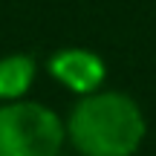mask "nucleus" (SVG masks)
<instances>
[{"mask_svg":"<svg viewBox=\"0 0 156 156\" xmlns=\"http://www.w3.org/2000/svg\"><path fill=\"white\" fill-rule=\"evenodd\" d=\"M46 69L58 84H64L67 90H73L78 95L98 90L101 81H104V61L95 52L78 49V46L55 52L49 58V64H46Z\"/></svg>","mask_w":156,"mask_h":156,"instance_id":"obj_3","label":"nucleus"},{"mask_svg":"<svg viewBox=\"0 0 156 156\" xmlns=\"http://www.w3.org/2000/svg\"><path fill=\"white\" fill-rule=\"evenodd\" d=\"M64 127L81 156H133L147 136V119L127 93L93 90L78 95Z\"/></svg>","mask_w":156,"mask_h":156,"instance_id":"obj_1","label":"nucleus"},{"mask_svg":"<svg viewBox=\"0 0 156 156\" xmlns=\"http://www.w3.org/2000/svg\"><path fill=\"white\" fill-rule=\"evenodd\" d=\"M67 142L64 119L41 101H0V156H58Z\"/></svg>","mask_w":156,"mask_h":156,"instance_id":"obj_2","label":"nucleus"},{"mask_svg":"<svg viewBox=\"0 0 156 156\" xmlns=\"http://www.w3.org/2000/svg\"><path fill=\"white\" fill-rule=\"evenodd\" d=\"M38 75V64L26 52H15V55L0 58V101H17L26 98L29 87L35 84Z\"/></svg>","mask_w":156,"mask_h":156,"instance_id":"obj_4","label":"nucleus"}]
</instances>
